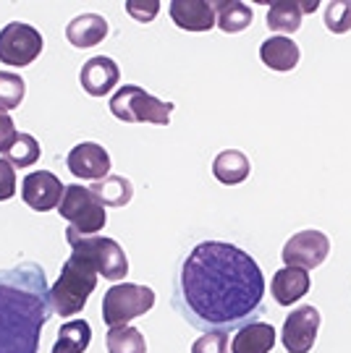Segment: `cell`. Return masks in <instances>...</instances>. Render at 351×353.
I'll return each instance as SVG.
<instances>
[{
    "label": "cell",
    "instance_id": "1",
    "mask_svg": "<svg viewBox=\"0 0 351 353\" xmlns=\"http://www.w3.org/2000/svg\"><path fill=\"white\" fill-rule=\"evenodd\" d=\"M265 278L254 256L226 241H202L181 265L173 303L189 325L231 330L263 312Z\"/></svg>",
    "mask_w": 351,
    "mask_h": 353
},
{
    "label": "cell",
    "instance_id": "2",
    "mask_svg": "<svg viewBox=\"0 0 351 353\" xmlns=\"http://www.w3.org/2000/svg\"><path fill=\"white\" fill-rule=\"evenodd\" d=\"M50 312V285L37 262L0 270V353H37Z\"/></svg>",
    "mask_w": 351,
    "mask_h": 353
},
{
    "label": "cell",
    "instance_id": "3",
    "mask_svg": "<svg viewBox=\"0 0 351 353\" xmlns=\"http://www.w3.org/2000/svg\"><path fill=\"white\" fill-rule=\"evenodd\" d=\"M97 270L84 254L71 252L63 262L61 275L50 285V309L58 316H74L87 306L89 296L97 288Z\"/></svg>",
    "mask_w": 351,
    "mask_h": 353
},
{
    "label": "cell",
    "instance_id": "4",
    "mask_svg": "<svg viewBox=\"0 0 351 353\" xmlns=\"http://www.w3.org/2000/svg\"><path fill=\"white\" fill-rule=\"evenodd\" d=\"M58 212L68 223L66 228V239H87L97 236L105 223L108 212L100 204V199L92 194L89 186H66L58 204Z\"/></svg>",
    "mask_w": 351,
    "mask_h": 353
},
{
    "label": "cell",
    "instance_id": "5",
    "mask_svg": "<svg viewBox=\"0 0 351 353\" xmlns=\"http://www.w3.org/2000/svg\"><path fill=\"white\" fill-rule=\"evenodd\" d=\"M111 113L124 121V123H155V126H168L171 113H173V102L158 100L147 89L126 84L115 92L108 102Z\"/></svg>",
    "mask_w": 351,
    "mask_h": 353
},
{
    "label": "cell",
    "instance_id": "6",
    "mask_svg": "<svg viewBox=\"0 0 351 353\" xmlns=\"http://www.w3.org/2000/svg\"><path fill=\"white\" fill-rule=\"evenodd\" d=\"M155 306V290L137 283H118L102 299V322L108 327H124L131 319L147 314Z\"/></svg>",
    "mask_w": 351,
    "mask_h": 353
},
{
    "label": "cell",
    "instance_id": "7",
    "mask_svg": "<svg viewBox=\"0 0 351 353\" xmlns=\"http://www.w3.org/2000/svg\"><path fill=\"white\" fill-rule=\"evenodd\" d=\"M71 249L84 254L89 262L95 265L97 275L111 283H121L129 275V259H126L121 243L105 236H87V239H66Z\"/></svg>",
    "mask_w": 351,
    "mask_h": 353
},
{
    "label": "cell",
    "instance_id": "8",
    "mask_svg": "<svg viewBox=\"0 0 351 353\" xmlns=\"http://www.w3.org/2000/svg\"><path fill=\"white\" fill-rule=\"evenodd\" d=\"M42 52V34L35 26L11 21L0 29V61L13 68L35 63Z\"/></svg>",
    "mask_w": 351,
    "mask_h": 353
},
{
    "label": "cell",
    "instance_id": "9",
    "mask_svg": "<svg viewBox=\"0 0 351 353\" xmlns=\"http://www.w3.org/2000/svg\"><path fill=\"white\" fill-rule=\"evenodd\" d=\"M330 254V241L323 230H301V233H294L283 252H281V259L286 267H301V270H314L320 267L328 259Z\"/></svg>",
    "mask_w": 351,
    "mask_h": 353
},
{
    "label": "cell",
    "instance_id": "10",
    "mask_svg": "<svg viewBox=\"0 0 351 353\" xmlns=\"http://www.w3.org/2000/svg\"><path fill=\"white\" fill-rule=\"evenodd\" d=\"M320 330V312L304 303L296 312H291L281 330V343L289 353H310Z\"/></svg>",
    "mask_w": 351,
    "mask_h": 353
},
{
    "label": "cell",
    "instance_id": "11",
    "mask_svg": "<svg viewBox=\"0 0 351 353\" xmlns=\"http://www.w3.org/2000/svg\"><path fill=\"white\" fill-rule=\"evenodd\" d=\"M66 186L50 170H35L21 181V199L35 212H50L61 204Z\"/></svg>",
    "mask_w": 351,
    "mask_h": 353
},
{
    "label": "cell",
    "instance_id": "12",
    "mask_svg": "<svg viewBox=\"0 0 351 353\" xmlns=\"http://www.w3.org/2000/svg\"><path fill=\"white\" fill-rule=\"evenodd\" d=\"M66 168L82 181H102L111 176V154L97 141H82L66 157Z\"/></svg>",
    "mask_w": 351,
    "mask_h": 353
},
{
    "label": "cell",
    "instance_id": "13",
    "mask_svg": "<svg viewBox=\"0 0 351 353\" xmlns=\"http://www.w3.org/2000/svg\"><path fill=\"white\" fill-rule=\"evenodd\" d=\"M79 81H82V89L87 94H92V97H105L121 81V68H118V63H115L113 58L97 55V58H89L87 63L82 65Z\"/></svg>",
    "mask_w": 351,
    "mask_h": 353
},
{
    "label": "cell",
    "instance_id": "14",
    "mask_svg": "<svg viewBox=\"0 0 351 353\" xmlns=\"http://www.w3.org/2000/svg\"><path fill=\"white\" fill-rule=\"evenodd\" d=\"M171 19L184 32H210L215 26L213 0H171Z\"/></svg>",
    "mask_w": 351,
    "mask_h": 353
},
{
    "label": "cell",
    "instance_id": "15",
    "mask_svg": "<svg viewBox=\"0 0 351 353\" xmlns=\"http://www.w3.org/2000/svg\"><path fill=\"white\" fill-rule=\"evenodd\" d=\"M310 270H301V267H283L273 275V283H270V290H273V299H276L281 306H291L296 303L301 296L310 293Z\"/></svg>",
    "mask_w": 351,
    "mask_h": 353
},
{
    "label": "cell",
    "instance_id": "16",
    "mask_svg": "<svg viewBox=\"0 0 351 353\" xmlns=\"http://www.w3.org/2000/svg\"><path fill=\"white\" fill-rule=\"evenodd\" d=\"M317 11V3H301V0H281L270 3L267 8V29L276 34H291L304 21V13Z\"/></svg>",
    "mask_w": 351,
    "mask_h": 353
},
{
    "label": "cell",
    "instance_id": "17",
    "mask_svg": "<svg viewBox=\"0 0 351 353\" xmlns=\"http://www.w3.org/2000/svg\"><path fill=\"white\" fill-rule=\"evenodd\" d=\"M260 61L270 71H294L301 61V50L294 39L273 34L260 45Z\"/></svg>",
    "mask_w": 351,
    "mask_h": 353
},
{
    "label": "cell",
    "instance_id": "18",
    "mask_svg": "<svg viewBox=\"0 0 351 353\" xmlns=\"http://www.w3.org/2000/svg\"><path fill=\"white\" fill-rule=\"evenodd\" d=\"M105 37H108V21L102 19L100 13H82V16L71 19L68 26H66V39L79 50L95 48Z\"/></svg>",
    "mask_w": 351,
    "mask_h": 353
},
{
    "label": "cell",
    "instance_id": "19",
    "mask_svg": "<svg viewBox=\"0 0 351 353\" xmlns=\"http://www.w3.org/2000/svg\"><path fill=\"white\" fill-rule=\"evenodd\" d=\"M276 345V327L267 322H247L231 341V353H270Z\"/></svg>",
    "mask_w": 351,
    "mask_h": 353
},
{
    "label": "cell",
    "instance_id": "20",
    "mask_svg": "<svg viewBox=\"0 0 351 353\" xmlns=\"http://www.w3.org/2000/svg\"><path fill=\"white\" fill-rule=\"evenodd\" d=\"M249 157L238 150H226L220 152L213 160V176L223 183V186H238L249 178Z\"/></svg>",
    "mask_w": 351,
    "mask_h": 353
},
{
    "label": "cell",
    "instance_id": "21",
    "mask_svg": "<svg viewBox=\"0 0 351 353\" xmlns=\"http://www.w3.org/2000/svg\"><path fill=\"white\" fill-rule=\"evenodd\" d=\"M215 6V24L226 34H238L252 24V8L244 0H213Z\"/></svg>",
    "mask_w": 351,
    "mask_h": 353
},
{
    "label": "cell",
    "instance_id": "22",
    "mask_svg": "<svg viewBox=\"0 0 351 353\" xmlns=\"http://www.w3.org/2000/svg\"><path fill=\"white\" fill-rule=\"evenodd\" d=\"M89 341H92V327L87 319H71L61 325L50 353H84L89 348Z\"/></svg>",
    "mask_w": 351,
    "mask_h": 353
},
{
    "label": "cell",
    "instance_id": "23",
    "mask_svg": "<svg viewBox=\"0 0 351 353\" xmlns=\"http://www.w3.org/2000/svg\"><path fill=\"white\" fill-rule=\"evenodd\" d=\"M89 189L100 199L102 207H113V210L115 207H126L134 199V186L124 176H108L102 178V181H95Z\"/></svg>",
    "mask_w": 351,
    "mask_h": 353
},
{
    "label": "cell",
    "instance_id": "24",
    "mask_svg": "<svg viewBox=\"0 0 351 353\" xmlns=\"http://www.w3.org/2000/svg\"><path fill=\"white\" fill-rule=\"evenodd\" d=\"M105 348L108 353H147V341L137 327H108Z\"/></svg>",
    "mask_w": 351,
    "mask_h": 353
},
{
    "label": "cell",
    "instance_id": "25",
    "mask_svg": "<svg viewBox=\"0 0 351 353\" xmlns=\"http://www.w3.org/2000/svg\"><path fill=\"white\" fill-rule=\"evenodd\" d=\"M39 154V141L32 137V134H19L16 141L11 144V150L6 152V160L13 165V168H29V165H37Z\"/></svg>",
    "mask_w": 351,
    "mask_h": 353
},
{
    "label": "cell",
    "instance_id": "26",
    "mask_svg": "<svg viewBox=\"0 0 351 353\" xmlns=\"http://www.w3.org/2000/svg\"><path fill=\"white\" fill-rule=\"evenodd\" d=\"M26 94L24 79L11 71H0V113L16 110Z\"/></svg>",
    "mask_w": 351,
    "mask_h": 353
},
{
    "label": "cell",
    "instance_id": "27",
    "mask_svg": "<svg viewBox=\"0 0 351 353\" xmlns=\"http://www.w3.org/2000/svg\"><path fill=\"white\" fill-rule=\"evenodd\" d=\"M325 26L333 34L351 32V0H333L325 6Z\"/></svg>",
    "mask_w": 351,
    "mask_h": 353
},
{
    "label": "cell",
    "instance_id": "28",
    "mask_svg": "<svg viewBox=\"0 0 351 353\" xmlns=\"http://www.w3.org/2000/svg\"><path fill=\"white\" fill-rule=\"evenodd\" d=\"M191 353H231L228 351V335L226 330H207L202 338L194 341Z\"/></svg>",
    "mask_w": 351,
    "mask_h": 353
},
{
    "label": "cell",
    "instance_id": "29",
    "mask_svg": "<svg viewBox=\"0 0 351 353\" xmlns=\"http://www.w3.org/2000/svg\"><path fill=\"white\" fill-rule=\"evenodd\" d=\"M126 11L139 24H150L152 19L158 16V11H160V0H129Z\"/></svg>",
    "mask_w": 351,
    "mask_h": 353
},
{
    "label": "cell",
    "instance_id": "30",
    "mask_svg": "<svg viewBox=\"0 0 351 353\" xmlns=\"http://www.w3.org/2000/svg\"><path fill=\"white\" fill-rule=\"evenodd\" d=\"M16 194V168L0 157V202H8Z\"/></svg>",
    "mask_w": 351,
    "mask_h": 353
},
{
    "label": "cell",
    "instance_id": "31",
    "mask_svg": "<svg viewBox=\"0 0 351 353\" xmlns=\"http://www.w3.org/2000/svg\"><path fill=\"white\" fill-rule=\"evenodd\" d=\"M16 137H19V131H16L13 118L8 113H0V154H6V152L11 150Z\"/></svg>",
    "mask_w": 351,
    "mask_h": 353
}]
</instances>
